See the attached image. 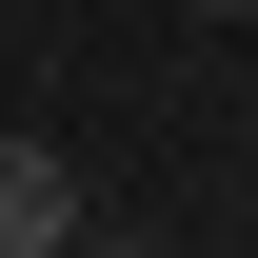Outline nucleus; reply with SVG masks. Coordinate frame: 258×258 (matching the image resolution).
Instances as JSON below:
<instances>
[{
	"label": "nucleus",
	"instance_id": "obj_2",
	"mask_svg": "<svg viewBox=\"0 0 258 258\" xmlns=\"http://www.w3.org/2000/svg\"><path fill=\"white\" fill-rule=\"evenodd\" d=\"M80 258H159V238H99V219H80Z\"/></svg>",
	"mask_w": 258,
	"mask_h": 258
},
{
	"label": "nucleus",
	"instance_id": "obj_1",
	"mask_svg": "<svg viewBox=\"0 0 258 258\" xmlns=\"http://www.w3.org/2000/svg\"><path fill=\"white\" fill-rule=\"evenodd\" d=\"M80 219H99V199H80L60 139H0V258H80Z\"/></svg>",
	"mask_w": 258,
	"mask_h": 258
},
{
	"label": "nucleus",
	"instance_id": "obj_3",
	"mask_svg": "<svg viewBox=\"0 0 258 258\" xmlns=\"http://www.w3.org/2000/svg\"><path fill=\"white\" fill-rule=\"evenodd\" d=\"M199 20H258V0H199Z\"/></svg>",
	"mask_w": 258,
	"mask_h": 258
}]
</instances>
